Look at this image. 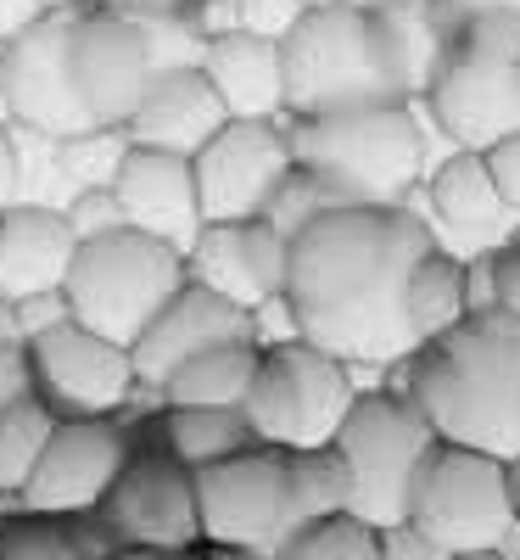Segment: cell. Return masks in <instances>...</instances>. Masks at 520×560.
I'll list each match as a JSON object with an SVG mask.
<instances>
[{
	"mask_svg": "<svg viewBox=\"0 0 520 560\" xmlns=\"http://www.w3.org/2000/svg\"><path fill=\"white\" fill-rule=\"evenodd\" d=\"M432 242V224L409 202H342L303 224L286 269L297 337L347 364L392 370L414 348L403 319V280Z\"/></svg>",
	"mask_w": 520,
	"mask_h": 560,
	"instance_id": "cell-1",
	"label": "cell"
},
{
	"mask_svg": "<svg viewBox=\"0 0 520 560\" xmlns=\"http://www.w3.org/2000/svg\"><path fill=\"white\" fill-rule=\"evenodd\" d=\"M392 387L432 420L437 438L520 459V319L470 308L442 337L414 342L392 370Z\"/></svg>",
	"mask_w": 520,
	"mask_h": 560,
	"instance_id": "cell-2",
	"label": "cell"
},
{
	"mask_svg": "<svg viewBox=\"0 0 520 560\" xmlns=\"http://www.w3.org/2000/svg\"><path fill=\"white\" fill-rule=\"evenodd\" d=\"M292 163L347 202H403L432 168V124L414 102H369L342 113H280Z\"/></svg>",
	"mask_w": 520,
	"mask_h": 560,
	"instance_id": "cell-3",
	"label": "cell"
},
{
	"mask_svg": "<svg viewBox=\"0 0 520 560\" xmlns=\"http://www.w3.org/2000/svg\"><path fill=\"white\" fill-rule=\"evenodd\" d=\"M520 18L515 12H476L448 28V51L419 90V113L448 147L482 152L498 135L520 129Z\"/></svg>",
	"mask_w": 520,
	"mask_h": 560,
	"instance_id": "cell-4",
	"label": "cell"
},
{
	"mask_svg": "<svg viewBox=\"0 0 520 560\" xmlns=\"http://www.w3.org/2000/svg\"><path fill=\"white\" fill-rule=\"evenodd\" d=\"M280 73H286V113L403 102L369 12L342 0H308L297 12V23L280 34Z\"/></svg>",
	"mask_w": 520,
	"mask_h": 560,
	"instance_id": "cell-5",
	"label": "cell"
},
{
	"mask_svg": "<svg viewBox=\"0 0 520 560\" xmlns=\"http://www.w3.org/2000/svg\"><path fill=\"white\" fill-rule=\"evenodd\" d=\"M185 287V253L146 236V230H107V236H90L73 247L68 264V308L79 325L102 331L107 342H134L146 331V319Z\"/></svg>",
	"mask_w": 520,
	"mask_h": 560,
	"instance_id": "cell-6",
	"label": "cell"
},
{
	"mask_svg": "<svg viewBox=\"0 0 520 560\" xmlns=\"http://www.w3.org/2000/svg\"><path fill=\"white\" fill-rule=\"evenodd\" d=\"M330 443L342 448L347 477H353L347 510L369 527H398L409 516V488L419 477V465L442 438H437L432 420L387 382V387H358V398L347 404Z\"/></svg>",
	"mask_w": 520,
	"mask_h": 560,
	"instance_id": "cell-7",
	"label": "cell"
},
{
	"mask_svg": "<svg viewBox=\"0 0 520 560\" xmlns=\"http://www.w3.org/2000/svg\"><path fill=\"white\" fill-rule=\"evenodd\" d=\"M442 560L459 549H493L515 538V465L464 443H437L425 454L419 477L409 488V516H403Z\"/></svg>",
	"mask_w": 520,
	"mask_h": 560,
	"instance_id": "cell-8",
	"label": "cell"
},
{
	"mask_svg": "<svg viewBox=\"0 0 520 560\" xmlns=\"http://www.w3.org/2000/svg\"><path fill=\"white\" fill-rule=\"evenodd\" d=\"M353 398H358V382L347 359H336L308 337H286V342H263L241 415L258 443L319 448L336 438Z\"/></svg>",
	"mask_w": 520,
	"mask_h": 560,
	"instance_id": "cell-9",
	"label": "cell"
},
{
	"mask_svg": "<svg viewBox=\"0 0 520 560\" xmlns=\"http://www.w3.org/2000/svg\"><path fill=\"white\" fill-rule=\"evenodd\" d=\"M197 527L202 544L269 560L286 544V448L247 443L197 471Z\"/></svg>",
	"mask_w": 520,
	"mask_h": 560,
	"instance_id": "cell-10",
	"label": "cell"
},
{
	"mask_svg": "<svg viewBox=\"0 0 520 560\" xmlns=\"http://www.w3.org/2000/svg\"><path fill=\"white\" fill-rule=\"evenodd\" d=\"M102 522L113 527L118 544L134 549H163L179 555L202 544L197 527V471L179 454H168L152 432H140L129 443V459L118 465L113 488L102 493Z\"/></svg>",
	"mask_w": 520,
	"mask_h": 560,
	"instance_id": "cell-11",
	"label": "cell"
},
{
	"mask_svg": "<svg viewBox=\"0 0 520 560\" xmlns=\"http://www.w3.org/2000/svg\"><path fill=\"white\" fill-rule=\"evenodd\" d=\"M73 12H79V0L34 18L12 39H0V118L7 124L39 129V135L90 129V113L73 84V57H68Z\"/></svg>",
	"mask_w": 520,
	"mask_h": 560,
	"instance_id": "cell-12",
	"label": "cell"
},
{
	"mask_svg": "<svg viewBox=\"0 0 520 560\" xmlns=\"http://www.w3.org/2000/svg\"><path fill=\"white\" fill-rule=\"evenodd\" d=\"M129 443H134V432L123 427V415H57V427L45 438L17 504L39 510V516L96 510L118 477V465L129 459Z\"/></svg>",
	"mask_w": 520,
	"mask_h": 560,
	"instance_id": "cell-13",
	"label": "cell"
},
{
	"mask_svg": "<svg viewBox=\"0 0 520 560\" xmlns=\"http://www.w3.org/2000/svg\"><path fill=\"white\" fill-rule=\"evenodd\" d=\"M286 168H292V147H286V124L280 118H224L191 152L202 224L258 219Z\"/></svg>",
	"mask_w": 520,
	"mask_h": 560,
	"instance_id": "cell-14",
	"label": "cell"
},
{
	"mask_svg": "<svg viewBox=\"0 0 520 560\" xmlns=\"http://www.w3.org/2000/svg\"><path fill=\"white\" fill-rule=\"evenodd\" d=\"M68 57H73V84H79V102H84L90 124L123 129L129 113L140 107V96H146L152 73H157L134 18L123 7H113V0H79Z\"/></svg>",
	"mask_w": 520,
	"mask_h": 560,
	"instance_id": "cell-15",
	"label": "cell"
},
{
	"mask_svg": "<svg viewBox=\"0 0 520 560\" xmlns=\"http://www.w3.org/2000/svg\"><path fill=\"white\" fill-rule=\"evenodd\" d=\"M34 393L57 415H123L140 398L134 364L123 342H107L79 319H62L57 331L28 342Z\"/></svg>",
	"mask_w": 520,
	"mask_h": 560,
	"instance_id": "cell-16",
	"label": "cell"
},
{
	"mask_svg": "<svg viewBox=\"0 0 520 560\" xmlns=\"http://www.w3.org/2000/svg\"><path fill=\"white\" fill-rule=\"evenodd\" d=\"M425 224L432 236L459 253V258H476V253H493L498 242H509L515 230V208L498 197V185L487 174V158L470 152V147H448L442 163L425 168V179L403 197Z\"/></svg>",
	"mask_w": 520,
	"mask_h": 560,
	"instance_id": "cell-17",
	"label": "cell"
},
{
	"mask_svg": "<svg viewBox=\"0 0 520 560\" xmlns=\"http://www.w3.org/2000/svg\"><path fill=\"white\" fill-rule=\"evenodd\" d=\"M286 269H292V236H280L263 213L208 219L197 242L185 247V275L241 308H258L263 298L286 292Z\"/></svg>",
	"mask_w": 520,
	"mask_h": 560,
	"instance_id": "cell-18",
	"label": "cell"
},
{
	"mask_svg": "<svg viewBox=\"0 0 520 560\" xmlns=\"http://www.w3.org/2000/svg\"><path fill=\"white\" fill-rule=\"evenodd\" d=\"M229 337H252V308L229 303V298L208 292L202 280L185 275V287L146 319V331L129 342V364H134L140 393L157 398V387L174 376L185 359L213 348V342H229Z\"/></svg>",
	"mask_w": 520,
	"mask_h": 560,
	"instance_id": "cell-19",
	"label": "cell"
},
{
	"mask_svg": "<svg viewBox=\"0 0 520 560\" xmlns=\"http://www.w3.org/2000/svg\"><path fill=\"white\" fill-rule=\"evenodd\" d=\"M113 191L123 202V219L146 236L168 242V247H191L202 230V202H197V174L185 152H163V147H134L118 163Z\"/></svg>",
	"mask_w": 520,
	"mask_h": 560,
	"instance_id": "cell-20",
	"label": "cell"
},
{
	"mask_svg": "<svg viewBox=\"0 0 520 560\" xmlns=\"http://www.w3.org/2000/svg\"><path fill=\"white\" fill-rule=\"evenodd\" d=\"M224 118L229 113L218 102V90L208 84L202 62L197 68H163V73H152L146 96H140V107L129 113L123 135L134 140V147H163V152L191 158Z\"/></svg>",
	"mask_w": 520,
	"mask_h": 560,
	"instance_id": "cell-21",
	"label": "cell"
},
{
	"mask_svg": "<svg viewBox=\"0 0 520 560\" xmlns=\"http://www.w3.org/2000/svg\"><path fill=\"white\" fill-rule=\"evenodd\" d=\"M202 73L218 90L229 118H280L286 113V73H280V39L252 28H218L202 45Z\"/></svg>",
	"mask_w": 520,
	"mask_h": 560,
	"instance_id": "cell-22",
	"label": "cell"
},
{
	"mask_svg": "<svg viewBox=\"0 0 520 560\" xmlns=\"http://www.w3.org/2000/svg\"><path fill=\"white\" fill-rule=\"evenodd\" d=\"M79 236L68 230L57 202H12L0 208V292L23 298L62 287Z\"/></svg>",
	"mask_w": 520,
	"mask_h": 560,
	"instance_id": "cell-23",
	"label": "cell"
},
{
	"mask_svg": "<svg viewBox=\"0 0 520 560\" xmlns=\"http://www.w3.org/2000/svg\"><path fill=\"white\" fill-rule=\"evenodd\" d=\"M381 39V57L392 68V84L403 102H419V90L432 84L442 51H448V23L437 18L432 0H381V7H364Z\"/></svg>",
	"mask_w": 520,
	"mask_h": 560,
	"instance_id": "cell-24",
	"label": "cell"
},
{
	"mask_svg": "<svg viewBox=\"0 0 520 560\" xmlns=\"http://www.w3.org/2000/svg\"><path fill=\"white\" fill-rule=\"evenodd\" d=\"M258 353H263L258 337L213 342V348L191 353L157 387V404L163 409H241V398L252 387V370H258Z\"/></svg>",
	"mask_w": 520,
	"mask_h": 560,
	"instance_id": "cell-25",
	"label": "cell"
},
{
	"mask_svg": "<svg viewBox=\"0 0 520 560\" xmlns=\"http://www.w3.org/2000/svg\"><path fill=\"white\" fill-rule=\"evenodd\" d=\"M470 314V292H464V258L448 253L442 242H432L409 280H403V319H409V337L414 342H432L442 337L448 325H459Z\"/></svg>",
	"mask_w": 520,
	"mask_h": 560,
	"instance_id": "cell-26",
	"label": "cell"
},
{
	"mask_svg": "<svg viewBox=\"0 0 520 560\" xmlns=\"http://www.w3.org/2000/svg\"><path fill=\"white\" fill-rule=\"evenodd\" d=\"M347 499H353V477H347V459L336 443L286 448V527L292 533L324 516H342Z\"/></svg>",
	"mask_w": 520,
	"mask_h": 560,
	"instance_id": "cell-27",
	"label": "cell"
},
{
	"mask_svg": "<svg viewBox=\"0 0 520 560\" xmlns=\"http://www.w3.org/2000/svg\"><path fill=\"white\" fill-rule=\"evenodd\" d=\"M146 432H152L168 454H179L191 471H202V465H213V459H224V454H235V448L258 443L241 409H163V404H157V420H152Z\"/></svg>",
	"mask_w": 520,
	"mask_h": 560,
	"instance_id": "cell-28",
	"label": "cell"
},
{
	"mask_svg": "<svg viewBox=\"0 0 520 560\" xmlns=\"http://www.w3.org/2000/svg\"><path fill=\"white\" fill-rule=\"evenodd\" d=\"M123 12L134 18L157 73L163 68H197L202 45L213 39V23L202 12V0H129Z\"/></svg>",
	"mask_w": 520,
	"mask_h": 560,
	"instance_id": "cell-29",
	"label": "cell"
},
{
	"mask_svg": "<svg viewBox=\"0 0 520 560\" xmlns=\"http://www.w3.org/2000/svg\"><path fill=\"white\" fill-rule=\"evenodd\" d=\"M51 427H57V409L45 404L39 393L0 404V499L17 504V493H23V482L34 471L45 438H51Z\"/></svg>",
	"mask_w": 520,
	"mask_h": 560,
	"instance_id": "cell-30",
	"label": "cell"
},
{
	"mask_svg": "<svg viewBox=\"0 0 520 560\" xmlns=\"http://www.w3.org/2000/svg\"><path fill=\"white\" fill-rule=\"evenodd\" d=\"M269 560H387V549H381V527H369L353 510H342V516L297 527Z\"/></svg>",
	"mask_w": 520,
	"mask_h": 560,
	"instance_id": "cell-31",
	"label": "cell"
},
{
	"mask_svg": "<svg viewBox=\"0 0 520 560\" xmlns=\"http://www.w3.org/2000/svg\"><path fill=\"white\" fill-rule=\"evenodd\" d=\"M123 152H129V135H123V129H107V124H90V129L57 135L62 185H68V191H79V185H113Z\"/></svg>",
	"mask_w": 520,
	"mask_h": 560,
	"instance_id": "cell-32",
	"label": "cell"
},
{
	"mask_svg": "<svg viewBox=\"0 0 520 560\" xmlns=\"http://www.w3.org/2000/svg\"><path fill=\"white\" fill-rule=\"evenodd\" d=\"M0 560H84L62 527V516H39V510H0Z\"/></svg>",
	"mask_w": 520,
	"mask_h": 560,
	"instance_id": "cell-33",
	"label": "cell"
},
{
	"mask_svg": "<svg viewBox=\"0 0 520 560\" xmlns=\"http://www.w3.org/2000/svg\"><path fill=\"white\" fill-rule=\"evenodd\" d=\"M347 197L342 191H330V185L319 179V174H308V168H286L280 174V185L269 191V202H263V219L280 230V236H297L303 224H314L319 213H330V208H342Z\"/></svg>",
	"mask_w": 520,
	"mask_h": 560,
	"instance_id": "cell-34",
	"label": "cell"
},
{
	"mask_svg": "<svg viewBox=\"0 0 520 560\" xmlns=\"http://www.w3.org/2000/svg\"><path fill=\"white\" fill-rule=\"evenodd\" d=\"M62 219H68V230H73L79 242L107 236V230H123L129 224L113 185H79V191H68L62 197Z\"/></svg>",
	"mask_w": 520,
	"mask_h": 560,
	"instance_id": "cell-35",
	"label": "cell"
},
{
	"mask_svg": "<svg viewBox=\"0 0 520 560\" xmlns=\"http://www.w3.org/2000/svg\"><path fill=\"white\" fill-rule=\"evenodd\" d=\"M303 7H308V0H229V28H252V34L280 39L297 23Z\"/></svg>",
	"mask_w": 520,
	"mask_h": 560,
	"instance_id": "cell-36",
	"label": "cell"
},
{
	"mask_svg": "<svg viewBox=\"0 0 520 560\" xmlns=\"http://www.w3.org/2000/svg\"><path fill=\"white\" fill-rule=\"evenodd\" d=\"M12 303H17V331H23V342H34V337H45V331H57L62 319H73V308H68V292H62V287L23 292V298H12Z\"/></svg>",
	"mask_w": 520,
	"mask_h": 560,
	"instance_id": "cell-37",
	"label": "cell"
},
{
	"mask_svg": "<svg viewBox=\"0 0 520 560\" xmlns=\"http://www.w3.org/2000/svg\"><path fill=\"white\" fill-rule=\"evenodd\" d=\"M482 158H487V174H493V185H498V197L520 213V129L498 135L493 147H482Z\"/></svg>",
	"mask_w": 520,
	"mask_h": 560,
	"instance_id": "cell-38",
	"label": "cell"
},
{
	"mask_svg": "<svg viewBox=\"0 0 520 560\" xmlns=\"http://www.w3.org/2000/svg\"><path fill=\"white\" fill-rule=\"evenodd\" d=\"M487 269H493V308H504V314L520 319V247L515 242H498L487 253Z\"/></svg>",
	"mask_w": 520,
	"mask_h": 560,
	"instance_id": "cell-39",
	"label": "cell"
},
{
	"mask_svg": "<svg viewBox=\"0 0 520 560\" xmlns=\"http://www.w3.org/2000/svg\"><path fill=\"white\" fill-rule=\"evenodd\" d=\"M62 527H68V538H73V549H79L84 560H102V555L118 549L113 527L102 522V510H79V516H62Z\"/></svg>",
	"mask_w": 520,
	"mask_h": 560,
	"instance_id": "cell-40",
	"label": "cell"
},
{
	"mask_svg": "<svg viewBox=\"0 0 520 560\" xmlns=\"http://www.w3.org/2000/svg\"><path fill=\"white\" fill-rule=\"evenodd\" d=\"M34 393V359L28 342H0V404Z\"/></svg>",
	"mask_w": 520,
	"mask_h": 560,
	"instance_id": "cell-41",
	"label": "cell"
},
{
	"mask_svg": "<svg viewBox=\"0 0 520 560\" xmlns=\"http://www.w3.org/2000/svg\"><path fill=\"white\" fill-rule=\"evenodd\" d=\"M23 197V158H17V129L0 118V208Z\"/></svg>",
	"mask_w": 520,
	"mask_h": 560,
	"instance_id": "cell-42",
	"label": "cell"
},
{
	"mask_svg": "<svg viewBox=\"0 0 520 560\" xmlns=\"http://www.w3.org/2000/svg\"><path fill=\"white\" fill-rule=\"evenodd\" d=\"M68 7V0H0V39H12L17 28H28L34 18Z\"/></svg>",
	"mask_w": 520,
	"mask_h": 560,
	"instance_id": "cell-43",
	"label": "cell"
},
{
	"mask_svg": "<svg viewBox=\"0 0 520 560\" xmlns=\"http://www.w3.org/2000/svg\"><path fill=\"white\" fill-rule=\"evenodd\" d=\"M437 7V18L453 28L459 18H476V12H515L520 18V0H432Z\"/></svg>",
	"mask_w": 520,
	"mask_h": 560,
	"instance_id": "cell-44",
	"label": "cell"
},
{
	"mask_svg": "<svg viewBox=\"0 0 520 560\" xmlns=\"http://www.w3.org/2000/svg\"><path fill=\"white\" fill-rule=\"evenodd\" d=\"M168 560H258V555H241V549H218V544H191V549H179Z\"/></svg>",
	"mask_w": 520,
	"mask_h": 560,
	"instance_id": "cell-45",
	"label": "cell"
},
{
	"mask_svg": "<svg viewBox=\"0 0 520 560\" xmlns=\"http://www.w3.org/2000/svg\"><path fill=\"white\" fill-rule=\"evenodd\" d=\"M0 342H23V331H17V303L0 292Z\"/></svg>",
	"mask_w": 520,
	"mask_h": 560,
	"instance_id": "cell-46",
	"label": "cell"
},
{
	"mask_svg": "<svg viewBox=\"0 0 520 560\" xmlns=\"http://www.w3.org/2000/svg\"><path fill=\"white\" fill-rule=\"evenodd\" d=\"M102 560H168L163 549H134V544H118L113 555H102Z\"/></svg>",
	"mask_w": 520,
	"mask_h": 560,
	"instance_id": "cell-47",
	"label": "cell"
},
{
	"mask_svg": "<svg viewBox=\"0 0 520 560\" xmlns=\"http://www.w3.org/2000/svg\"><path fill=\"white\" fill-rule=\"evenodd\" d=\"M448 560H509V549H504V544H493V549H459V555H448Z\"/></svg>",
	"mask_w": 520,
	"mask_h": 560,
	"instance_id": "cell-48",
	"label": "cell"
},
{
	"mask_svg": "<svg viewBox=\"0 0 520 560\" xmlns=\"http://www.w3.org/2000/svg\"><path fill=\"white\" fill-rule=\"evenodd\" d=\"M515 516H520V459H515Z\"/></svg>",
	"mask_w": 520,
	"mask_h": 560,
	"instance_id": "cell-49",
	"label": "cell"
},
{
	"mask_svg": "<svg viewBox=\"0 0 520 560\" xmlns=\"http://www.w3.org/2000/svg\"><path fill=\"white\" fill-rule=\"evenodd\" d=\"M342 7H381V0H342Z\"/></svg>",
	"mask_w": 520,
	"mask_h": 560,
	"instance_id": "cell-50",
	"label": "cell"
},
{
	"mask_svg": "<svg viewBox=\"0 0 520 560\" xmlns=\"http://www.w3.org/2000/svg\"><path fill=\"white\" fill-rule=\"evenodd\" d=\"M113 7H129V0H113Z\"/></svg>",
	"mask_w": 520,
	"mask_h": 560,
	"instance_id": "cell-51",
	"label": "cell"
},
{
	"mask_svg": "<svg viewBox=\"0 0 520 560\" xmlns=\"http://www.w3.org/2000/svg\"><path fill=\"white\" fill-rule=\"evenodd\" d=\"M515 79H520V62H515Z\"/></svg>",
	"mask_w": 520,
	"mask_h": 560,
	"instance_id": "cell-52",
	"label": "cell"
}]
</instances>
